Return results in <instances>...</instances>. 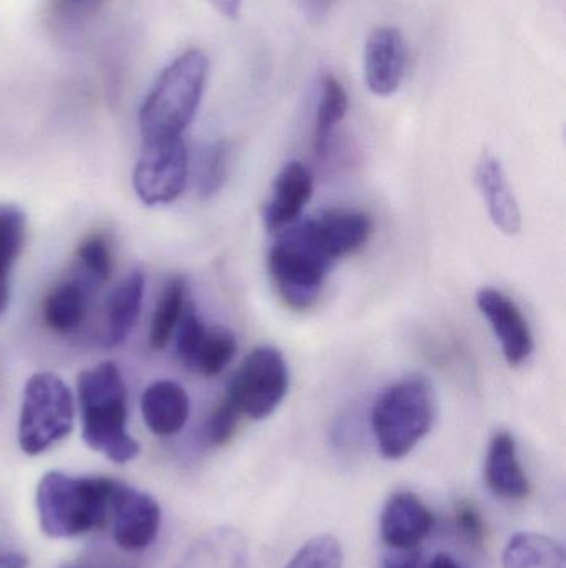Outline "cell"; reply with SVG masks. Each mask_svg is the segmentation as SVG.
Segmentation results:
<instances>
[{
	"label": "cell",
	"instance_id": "obj_1",
	"mask_svg": "<svg viewBox=\"0 0 566 568\" xmlns=\"http://www.w3.org/2000/svg\"><path fill=\"white\" fill-rule=\"evenodd\" d=\"M119 480L47 473L37 487L40 527L53 539H70L109 523Z\"/></svg>",
	"mask_w": 566,
	"mask_h": 568
},
{
	"label": "cell",
	"instance_id": "obj_2",
	"mask_svg": "<svg viewBox=\"0 0 566 568\" xmlns=\"http://www.w3.org/2000/svg\"><path fill=\"white\" fill-rule=\"evenodd\" d=\"M208 70L205 53L193 49L159 73L140 110L143 145L182 139L198 112Z\"/></svg>",
	"mask_w": 566,
	"mask_h": 568
},
{
	"label": "cell",
	"instance_id": "obj_3",
	"mask_svg": "<svg viewBox=\"0 0 566 568\" xmlns=\"http://www.w3.org/2000/svg\"><path fill=\"white\" fill-rule=\"evenodd\" d=\"M76 387L86 446L115 464L136 459L140 444L126 430V387L116 364L82 371Z\"/></svg>",
	"mask_w": 566,
	"mask_h": 568
},
{
	"label": "cell",
	"instance_id": "obj_4",
	"mask_svg": "<svg viewBox=\"0 0 566 568\" xmlns=\"http://www.w3.org/2000/svg\"><path fill=\"white\" fill-rule=\"evenodd\" d=\"M379 453L389 460L409 456L434 423V394L424 376H409L385 387L372 407Z\"/></svg>",
	"mask_w": 566,
	"mask_h": 568
},
{
	"label": "cell",
	"instance_id": "obj_5",
	"mask_svg": "<svg viewBox=\"0 0 566 568\" xmlns=\"http://www.w3.org/2000/svg\"><path fill=\"white\" fill-rule=\"evenodd\" d=\"M332 263L309 235L306 223L282 230L269 252L268 268L281 300L296 311L315 306Z\"/></svg>",
	"mask_w": 566,
	"mask_h": 568
},
{
	"label": "cell",
	"instance_id": "obj_6",
	"mask_svg": "<svg viewBox=\"0 0 566 568\" xmlns=\"http://www.w3.org/2000/svg\"><path fill=\"white\" fill-rule=\"evenodd\" d=\"M73 427V397L66 384L52 373H37L23 389L19 420L20 449L39 456L69 436Z\"/></svg>",
	"mask_w": 566,
	"mask_h": 568
},
{
	"label": "cell",
	"instance_id": "obj_7",
	"mask_svg": "<svg viewBox=\"0 0 566 568\" xmlns=\"http://www.w3.org/2000/svg\"><path fill=\"white\" fill-rule=\"evenodd\" d=\"M289 389V371L276 347L259 346L243 361L229 384L226 399L239 416L253 420L271 416Z\"/></svg>",
	"mask_w": 566,
	"mask_h": 568
},
{
	"label": "cell",
	"instance_id": "obj_8",
	"mask_svg": "<svg viewBox=\"0 0 566 568\" xmlns=\"http://www.w3.org/2000/svg\"><path fill=\"white\" fill-rule=\"evenodd\" d=\"M188 179V152L183 139L145 145L133 172V189L145 205L175 202Z\"/></svg>",
	"mask_w": 566,
	"mask_h": 568
},
{
	"label": "cell",
	"instance_id": "obj_9",
	"mask_svg": "<svg viewBox=\"0 0 566 568\" xmlns=\"http://www.w3.org/2000/svg\"><path fill=\"white\" fill-rule=\"evenodd\" d=\"M113 540L125 552L148 549L159 532L162 510L150 494L120 483L112 504Z\"/></svg>",
	"mask_w": 566,
	"mask_h": 568
},
{
	"label": "cell",
	"instance_id": "obj_10",
	"mask_svg": "<svg viewBox=\"0 0 566 568\" xmlns=\"http://www.w3.org/2000/svg\"><path fill=\"white\" fill-rule=\"evenodd\" d=\"M477 306L497 336L505 361L512 367L528 361L534 353V334L517 303L495 287H482L477 293Z\"/></svg>",
	"mask_w": 566,
	"mask_h": 568
},
{
	"label": "cell",
	"instance_id": "obj_11",
	"mask_svg": "<svg viewBox=\"0 0 566 568\" xmlns=\"http://www.w3.org/2000/svg\"><path fill=\"white\" fill-rule=\"evenodd\" d=\"M408 70V47L401 30L378 27L366 40L364 80L374 95L389 97L398 92Z\"/></svg>",
	"mask_w": 566,
	"mask_h": 568
},
{
	"label": "cell",
	"instance_id": "obj_12",
	"mask_svg": "<svg viewBox=\"0 0 566 568\" xmlns=\"http://www.w3.org/2000/svg\"><path fill=\"white\" fill-rule=\"evenodd\" d=\"M306 225L332 265L361 250L372 235L371 216L358 210H329L318 219L306 220Z\"/></svg>",
	"mask_w": 566,
	"mask_h": 568
},
{
	"label": "cell",
	"instance_id": "obj_13",
	"mask_svg": "<svg viewBox=\"0 0 566 568\" xmlns=\"http://www.w3.org/2000/svg\"><path fill=\"white\" fill-rule=\"evenodd\" d=\"M432 527L431 510L409 490L394 494L382 510V540L394 550L415 549L431 534Z\"/></svg>",
	"mask_w": 566,
	"mask_h": 568
},
{
	"label": "cell",
	"instance_id": "obj_14",
	"mask_svg": "<svg viewBox=\"0 0 566 568\" xmlns=\"http://www.w3.org/2000/svg\"><path fill=\"white\" fill-rule=\"evenodd\" d=\"M315 192L311 170L301 162L282 166L272 185L271 199L265 209V223L269 232H282L295 225Z\"/></svg>",
	"mask_w": 566,
	"mask_h": 568
},
{
	"label": "cell",
	"instance_id": "obj_15",
	"mask_svg": "<svg viewBox=\"0 0 566 568\" xmlns=\"http://www.w3.org/2000/svg\"><path fill=\"white\" fill-rule=\"evenodd\" d=\"M475 182L498 232L508 236L518 235L522 230V213L501 160L491 153H484L475 170Z\"/></svg>",
	"mask_w": 566,
	"mask_h": 568
},
{
	"label": "cell",
	"instance_id": "obj_16",
	"mask_svg": "<svg viewBox=\"0 0 566 568\" xmlns=\"http://www.w3.org/2000/svg\"><path fill=\"white\" fill-rule=\"evenodd\" d=\"M142 414L146 427L155 436H175L185 427L189 417L188 394L173 381L153 383L143 393Z\"/></svg>",
	"mask_w": 566,
	"mask_h": 568
},
{
	"label": "cell",
	"instance_id": "obj_17",
	"mask_svg": "<svg viewBox=\"0 0 566 568\" xmlns=\"http://www.w3.org/2000/svg\"><path fill=\"white\" fill-rule=\"evenodd\" d=\"M485 484L502 499L521 500L531 493V483L522 469L517 444L508 433H498L492 439L485 459Z\"/></svg>",
	"mask_w": 566,
	"mask_h": 568
},
{
	"label": "cell",
	"instance_id": "obj_18",
	"mask_svg": "<svg viewBox=\"0 0 566 568\" xmlns=\"http://www.w3.org/2000/svg\"><path fill=\"white\" fill-rule=\"evenodd\" d=\"M145 275L142 270H133L115 290L106 304L105 346L122 344L138 323L142 313Z\"/></svg>",
	"mask_w": 566,
	"mask_h": 568
},
{
	"label": "cell",
	"instance_id": "obj_19",
	"mask_svg": "<svg viewBox=\"0 0 566 568\" xmlns=\"http://www.w3.org/2000/svg\"><path fill=\"white\" fill-rule=\"evenodd\" d=\"M248 546L235 529H219L199 540L182 568H246Z\"/></svg>",
	"mask_w": 566,
	"mask_h": 568
},
{
	"label": "cell",
	"instance_id": "obj_20",
	"mask_svg": "<svg viewBox=\"0 0 566 568\" xmlns=\"http://www.w3.org/2000/svg\"><path fill=\"white\" fill-rule=\"evenodd\" d=\"M504 568H566L565 549L541 534H517L505 547Z\"/></svg>",
	"mask_w": 566,
	"mask_h": 568
},
{
	"label": "cell",
	"instance_id": "obj_21",
	"mask_svg": "<svg viewBox=\"0 0 566 568\" xmlns=\"http://www.w3.org/2000/svg\"><path fill=\"white\" fill-rule=\"evenodd\" d=\"M86 290L82 283L56 284L43 303V320L56 333H70L85 320Z\"/></svg>",
	"mask_w": 566,
	"mask_h": 568
},
{
	"label": "cell",
	"instance_id": "obj_22",
	"mask_svg": "<svg viewBox=\"0 0 566 568\" xmlns=\"http://www.w3.org/2000/svg\"><path fill=\"white\" fill-rule=\"evenodd\" d=\"M349 97L338 77L326 72L319 80L318 110H316L315 149L321 155L328 150L336 126L344 120Z\"/></svg>",
	"mask_w": 566,
	"mask_h": 568
},
{
	"label": "cell",
	"instance_id": "obj_23",
	"mask_svg": "<svg viewBox=\"0 0 566 568\" xmlns=\"http://www.w3.org/2000/svg\"><path fill=\"white\" fill-rule=\"evenodd\" d=\"M236 349L238 344L233 333L219 327L216 329L206 327L183 366L206 377L218 376L231 363Z\"/></svg>",
	"mask_w": 566,
	"mask_h": 568
},
{
	"label": "cell",
	"instance_id": "obj_24",
	"mask_svg": "<svg viewBox=\"0 0 566 568\" xmlns=\"http://www.w3.org/2000/svg\"><path fill=\"white\" fill-rule=\"evenodd\" d=\"M186 282L183 276H176L166 284L153 313L150 327V346L162 351L172 341L173 333L178 327L183 311L186 307Z\"/></svg>",
	"mask_w": 566,
	"mask_h": 568
},
{
	"label": "cell",
	"instance_id": "obj_25",
	"mask_svg": "<svg viewBox=\"0 0 566 568\" xmlns=\"http://www.w3.org/2000/svg\"><path fill=\"white\" fill-rule=\"evenodd\" d=\"M27 219L22 210L0 203V268L9 272L22 252Z\"/></svg>",
	"mask_w": 566,
	"mask_h": 568
},
{
	"label": "cell",
	"instance_id": "obj_26",
	"mask_svg": "<svg viewBox=\"0 0 566 568\" xmlns=\"http://www.w3.org/2000/svg\"><path fill=\"white\" fill-rule=\"evenodd\" d=\"M344 556L339 540L332 536H318L308 540L285 568H342Z\"/></svg>",
	"mask_w": 566,
	"mask_h": 568
},
{
	"label": "cell",
	"instance_id": "obj_27",
	"mask_svg": "<svg viewBox=\"0 0 566 568\" xmlns=\"http://www.w3.org/2000/svg\"><path fill=\"white\" fill-rule=\"evenodd\" d=\"M105 3L106 0H52L49 9L50 20L53 27L63 32H75L95 19Z\"/></svg>",
	"mask_w": 566,
	"mask_h": 568
},
{
	"label": "cell",
	"instance_id": "obj_28",
	"mask_svg": "<svg viewBox=\"0 0 566 568\" xmlns=\"http://www.w3.org/2000/svg\"><path fill=\"white\" fill-rule=\"evenodd\" d=\"M76 260H79L80 270H83L90 280L96 283L109 282L110 275H112L113 260L105 236L92 235L83 240L76 250Z\"/></svg>",
	"mask_w": 566,
	"mask_h": 568
},
{
	"label": "cell",
	"instance_id": "obj_29",
	"mask_svg": "<svg viewBox=\"0 0 566 568\" xmlns=\"http://www.w3.org/2000/svg\"><path fill=\"white\" fill-rule=\"evenodd\" d=\"M229 149L225 142L215 143L206 150L199 163L198 192L203 199L216 195L228 176Z\"/></svg>",
	"mask_w": 566,
	"mask_h": 568
},
{
	"label": "cell",
	"instance_id": "obj_30",
	"mask_svg": "<svg viewBox=\"0 0 566 568\" xmlns=\"http://www.w3.org/2000/svg\"><path fill=\"white\" fill-rule=\"evenodd\" d=\"M239 416L236 407L228 399H223L218 406L213 409L212 416L206 420L205 439L209 446H225L238 427Z\"/></svg>",
	"mask_w": 566,
	"mask_h": 568
},
{
	"label": "cell",
	"instance_id": "obj_31",
	"mask_svg": "<svg viewBox=\"0 0 566 568\" xmlns=\"http://www.w3.org/2000/svg\"><path fill=\"white\" fill-rule=\"evenodd\" d=\"M455 519H457L459 530L465 539L474 544H481L484 540V520L471 503L459 504Z\"/></svg>",
	"mask_w": 566,
	"mask_h": 568
},
{
	"label": "cell",
	"instance_id": "obj_32",
	"mask_svg": "<svg viewBox=\"0 0 566 568\" xmlns=\"http://www.w3.org/2000/svg\"><path fill=\"white\" fill-rule=\"evenodd\" d=\"M382 568H424V564L418 550H398L394 556L384 560Z\"/></svg>",
	"mask_w": 566,
	"mask_h": 568
},
{
	"label": "cell",
	"instance_id": "obj_33",
	"mask_svg": "<svg viewBox=\"0 0 566 568\" xmlns=\"http://www.w3.org/2000/svg\"><path fill=\"white\" fill-rule=\"evenodd\" d=\"M60 568H128L110 556H86L72 562L63 564Z\"/></svg>",
	"mask_w": 566,
	"mask_h": 568
},
{
	"label": "cell",
	"instance_id": "obj_34",
	"mask_svg": "<svg viewBox=\"0 0 566 568\" xmlns=\"http://www.w3.org/2000/svg\"><path fill=\"white\" fill-rule=\"evenodd\" d=\"M213 9L218 10L223 17L229 20H238L241 13L243 0H206Z\"/></svg>",
	"mask_w": 566,
	"mask_h": 568
},
{
	"label": "cell",
	"instance_id": "obj_35",
	"mask_svg": "<svg viewBox=\"0 0 566 568\" xmlns=\"http://www.w3.org/2000/svg\"><path fill=\"white\" fill-rule=\"evenodd\" d=\"M27 559L22 554L0 552V568H25Z\"/></svg>",
	"mask_w": 566,
	"mask_h": 568
},
{
	"label": "cell",
	"instance_id": "obj_36",
	"mask_svg": "<svg viewBox=\"0 0 566 568\" xmlns=\"http://www.w3.org/2000/svg\"><path fill=\"white\" fill-rule=\"evenodd\" d=\"M9 303V272L0 268V314Z\"/></svg>",
	"mask_w": 566,
	"mask_h": 568
},
{
	"label": "cell",
	"instance_id": "obj_37",
	"mask_svg": "<svg viewBox=\"0 0 566 568\" xmlns=\"http://www.w3.org/2000/svg\"><path fill=\"white\" fill-rule=\"evenodd\" d=\"M429 568H461L459 564L452 559L451 556H445V554H439L434 560H432L431 566Z\"/></svg>",
	"mask_w": 566,
	"mask_h": 568
}]
</instances>
